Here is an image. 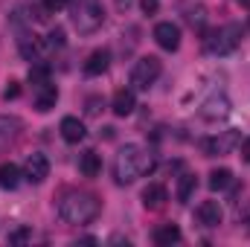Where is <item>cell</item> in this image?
<instances>
[{
	"label": "cell",
	"mask_w": 250,
	"mask_h": 247,
	"mask_svg": "<svg viewBox=\"0 0 250 247\" xmlns=\"http://www.w3.org/2000/svg\"><path fill=\"white\" fill-rule=\"evenodd\" d=\"M239 44H242V26L239 23H224V26L207 32V38H204V50L209 56H227Z\"/></svg>",
	"instance_id": "cell-4"
},
{
	"label": "cell",
	"mask_w": 250,
	"mask_h": 247,
	"mask_svg": "<svg viewBox=\"0 0 250 247\" xmlns=\"http://www.w3.org/2000/svg\"><path fill=\"white\" fill-rule=\"evenodd\" d=\"M18 50H21V56H23L26 62H38L41 44H38L35 35H21V38H18Z\"/></svg>",
	"instance_id": "cell-19"
},
{
	"label": "cell",
	"mask_w": 250,
	"mask_h": 247,
	"mask_svg": "<svg viewBox=\"0 0 250 247\" xmlns=\"http://www.w3.org/2000/svg\"><path fill=\"white\" fill-rule=\"evenodd\" d=\"M56 102H59V87L56 84H41V87H35V111H41V114H47V111H53L56 108Z\"/></svg>",
	"instance_id": "cell-12"
},
{
	"label": "cell",
	"mask_w": 250,
	"mask_h": 247,
	"mask_svg": "<svg viewBox=\"0 0 250 247\" xmlns=\"http://www.w3.org/2000/svg\"><path fill=\"white\" fill-rule=\"evenodd\" d=\"M187 23L192 29H204V23H207V9L204 6H192L187 9Z\"/></svg>",
	"instance_id": "cell-22"
},
{
	"label": "cell",
	"mask_w": 250,
	"mask_h": 247,
	"mask_svg": "<svg viewBox=\"0 0 250 247\" xmlns=\"http://www.w3.org/2000/svg\"><path fill=\"white\" fill-rule=\"evenodd\" d=\"M195 186H198L195 175H184V178H181V186H178V201H181V204H187L189 198H192Z\"/></svg>",
	"instance_id": "cell-23"
},
{
	"label": "cell",
	"mask_w": 250,
	"mask_h": 247,
	"mask_svg": "<svg viewBox=\"0 0 250 247\" xmlns=\"http://www.w3.org/2000/svg\"><path fill=\"white\" fill-rule=\"evenodd\" d=\"M154 41L166 50V53H175L181 47V26L172 23V21H163L154 26Z\"/></svg>",
	"instance_id": "cell-7"
},
{
	"label": "cell",
	"mask_w": 250,
	"mask_h": 247,
	"mask_svg": "<svg viewBox=\"0 0 250 247\" xmlns=\"http://www.w3.org/2000/svg\"><path fill=\"white\" fill-rule=\"evenodd\" d=\"M29 82H32L35 87L47 84V82H50V67H47V64H32V70H29Z\"/></svg>",
	"instance_id": "cell-24"
},
{
	"label": "cell",
	"mask_w": 250,
	"mask_h": 247,
	"mask_svg": "<svg viewBox=\"0 0 250 247\" xmlns=\"http://www.w3.org/2000/svg\"><path fill=\"white\" fill-rule=\"evenodd\" d=\"M236 143H239V131H224L221 137L201 140V148H204V154H207V157H215V154H227Z\"/></svg>",
	"instance_id": "cell-8"
},
{
	"label": "cell",
	"mask_w": 250,
	"mask_h": 247,
	"mask_svg": "<svg viewBox=\"0 0 250 247\" xmlns=\"http://www.w3.org/2000/svg\"><path fill=\"white\" fill-rule=\"evenodd\" d=\"M230 114V99L224 96V93H215V96H209L204 105H201V117L204 120H221V117H227Z\"/></svg>",
	"instance_id": "cell-11"
},
{
	"label": "cell",
	"mask_w": 250,
	"mask_h": 247,
	"mask_svg": "<svg viewBox=\"0 0 250 247\" xmlns=\"http://www.w3.org/2000/svg\"><path fill=\"white\" fill-rule=\"evenodd\" d=\"M47 44H50V47H64V29H62V26L50 29V35H47Z\"/></svg>",
	"instance_id": "cell-26"
},
{
	"label": "cell",
	"mask_w": 250,
	"mask_h": 247,
	"mask_svg": "<svg viewBox=\"0 0 250 247\" xmlns=\"http://www.w3.org/2000/svg\"><path fill=\"white\" fill-rule=\"evenodd\" d=\"M79 169H82L84 178H96V175L102 172V157H99L96 151H84L82 160H79Z\"/></svg>",
	"instance_id": "cell-18"
},
{
	"label": "cell",
	"mask_w": 250,
	"mask_h": 247,
	"mask_svg": "<svg viewBox=\"0 0 250 247\" xmlns=\"http://www.w3.org/2000/svg\"><path fill=\"white\" fill-rule=\"evenodd\" d=\"M198 221H201L204 227H218V224L224 221L221 204H218V201H204V204L198 206Z\"/></svg>",
	"instance_id": "cell-13"
},
{
	"label": "cell",
	"mask_w": 250,
	"mask_h": 247,
	"mask_svg": "<svg viewBox=\"0 0 250 247\" xmlns=\"http://www.w3.org/2000/svg\"><path fill=\"white\" fill-rule=\"evenodd\" d=\"M102 212V201L93 192H67L59 201V218L64 224H90Z\"/></svg>",
	"instance_id": "cell-2"
},
{
	"label": "cell",
	"mask_w": 250,
	"mask_h": 247,
	"mask_svg": "<svg viewBox=\"0 0 250 247\" xmlns=\"http://www.w3.org/2000/svg\"><path fill=\"white\" fill-rule=\"evenodd\" d=\"M70 21L79 35H93L105 23L102 0H70Z\"/></svg>",
	"instance_id": "cell-3"
},
{
	"label": "cell",
	"mask_w": 250,
	"mask_h": 247,
	"mask_svg": "<svg viewBox=\"0 0 250 247\" xmlns=\"http://www.w3.org/2000/svg\"><path fill=\"white\" fill-rule=\"evenodd\" d=\"M151 169H154L151 154L143 145H137V143H128L125 148H120V154L114 160V178H117V184H134L137 178H146Z\"/></svg>",
	"instance_id": "cell-1"
},
{
	"label": "cell",
	"mask_w": 250,
	"mask_h": 247,
	"mask_svg": "<svg viewBox=\"0 0 250 247\" xmlns=\"http://www.w3.org/2000/svg\"><path fill=\"white\" fill-rule=\"evenodd\" d=\"M242 221H245V224L250 227V204L245 206V209H242Z\"/></svg>",
	"instance_id": "cell-32"
},
{
	"label": "cell",
	"mask_w": 250,
	"mask_h": 247,
	"mask_svg": "<svg viewBox=\"0 0 250 247\" xmlns=\"http://www.w3.org/2000/svg\"><path fill=\"white\" fill-rule=\"evenodd\" d=\"M108 64H111V53L105 47L102 50H93L87 56V62H84V76H102L108 70Z\"/></svg>",
	"instance_id": "cell-16"
},
{
	"label": "cell",
	"mask_w": 250,
	"mask_h": 247,
	"mask_svg": "<svg viewBox=\"0 0 250 247\" xmlns=\"http://www.w3.org/2000/svg\"><path fill=\"white\" fill-rule=\"evenodd\" d=\"M29 239H32V233H29L26 227H18V230L9 233V245H23V242H29Z\"/></svg>",
	"instance_id": "cell-25"
},
{
	"label": "cell",
	"mask_w": 250,
	"mask_h": 247,
	"mask_svg": "<svg viewBox=\"0 0 250 247\" xmlns=\"http://www.w3.org/2000/svg\"><path fill=\"white\" fill-rule=\"evenodd\" d=\"M181 239H184V233H181L178 224H160L154 230V245L157 247H172V245H178Z\"/></svg>",
	"instance_id": "cell-17"
},
{
	"label": "cell",
	"mask_w": 250,
	"mask_h": 247,
	"mask_svg": "<svg viewBox=\"0 0 250 247\" xmlns=\"http://www.w3.org/2000/svg\"><path fill=\"white\" fill-rule=\"evenodd\" d=\"M242 157H245V163H250V137L242 143Z\"/></svg>",
	"instance_id": "cell-31"
},
{
	"label": "cell",
	"mask_w": 250,
	"mask_h": 247,
	"mask_svg": "<svg viewBox=\"0 0 250 247\" xmlns=\"http://www.w3.org/2000/svg\"><path fill=\"white\" fill-rule=\"evenodd\" d=\"M23 178H26L29 184H44V181L50 178V160H47L41 151H32V154L26 157V163H23Z\"/></svg>",
	"instance_id": "cell-6"
},
{
	"label": "cell",
	"mask_w": 250,
	"mask_h": 247,
	"mask_svg": "<svg viewBox=\"0 0 250 247\" xmlns=\"http://www.w3.org/2000/svg\"><path fill=\"white\" fill-rule=\"evenodd\" d=\"M23 134V123L18 117H0V151L12 148Z\"/></svg>",
	"instance_id": "cell-9"
},
{
	"label": "cell",
	"mask_w": 250,
	"mask_h": 247,
	"mask_svg": "<svg viewBox=\"0 0 250 247\" xmlns=\"http://www.w3.org/2000/svg\"><path fill=\"white\" fill-rule=\"evenodd\" d=\"M21 184V169L15 163H0V186L3 189H15Z\"/></svg>",
	"instance_id": "cell-20"
},
{
	"label": "cell",
	"mask_w": 250,
	"mask_h": 247,
	"mask_svg": "<svg viewBox=\"0 0 250 247\" xmlns=\"http://www.w3.org/2000/svg\"><path fill=\"white\" fill-rule=\"evenodd\" d=\"M160 70H163V64H160L157 56H143L140 62L131 67L128 82H131V87H134V90H148V87L160 79Z\"/></svg>",
	"instance_id": "cell-5"
},
{
	"label": "cell",
	"mask_w": 250,
	"mask_h": 247,
	"mask_svg": "<svg viewBox=\"0 0 250 247\" xmlns=\"http://www.w3.org/2000/svg\"><path fill=\"white\" fill-rule=\"evenodd\" d=\"M166 201H169V192H166L163 184H148L143 189V206L148 212H160L166 206Z\"/></svg>",
	"instance_id": "cell-10"
},
{
	"label": "cell",
	"mask_w": 250,
	"mask_h": 247,
	"mask_svg": "<svg viewBox=\"0 0 250 247\" xmlns=\"http://www.w3.org/2000/svg\"><path fill=\"white\" fill-rule=\"evenodd\" d=\"M64 6H70V0H44V9L47 12H62Z\"/></svg>",
	"instance_id": "cell-27"
},
{
	"label": "cell",
	"mask_w": 250,
	"mask_h": 247,
	"mask_svg": "<svg viewBox=\"0 0 250 247\" xmlns=\"http://www.w3.org/2000/svg\"><path fill=\"white\" fill-rule=\"evenodd\" d=\"M230 184H233V172L230 169H212L209 172V189L212 192H221V189H227Z\"/></svg>",
	"instance_id": "cell-21"
},
{
	"label": "cell",
	"mask_w": 250,
	"mask_h": 247,
	"mask_svg": "<svg viewBox=\"0 0 250 247\" xmlns=\"http://www.w3.org/2000/svg\"><path fill=\"white\" fill-rule=\"evenodd\" d=\"M18 93H21L18 82H9V87H6V93H3V99H18Z\"/></svg>",
	"instance_id": "cell-28"
},
{
	"label": "cell",
	"mask_w": 250,
	"mask_h": 247,
	"mask_svg": "<svg viewBox=\"0 0 250 247\" xmlns=\"http://www.w3.org/2000/svg\"><path fill=\"white\" fill-rule=\"evenodd\" d=\"M140 6H143L146 15H154L157 12V0H140Z\"/></svg>",
	"instance_id": "cell-29"
},
{
	"label": "cell",
	"mask_w": 250,
	"mask_h": 247,
	"mask_svg": "<svg viewBox=\"0 0 250 247\" xmlns=\"http://www.w3.org/2000/svg\"><path fill=\"white\" fill-rule=\"evenodd\" d=\"M59 131H62V137L67 143H82L84 137H87V131H84V123L82 120H76V117H64L62 125H59Z\"/></svg>",
	"instance_id": "cell-15"
},
{
	"label": "cell",
	"mask_w": 250,
	"mask_h": 247,
	"mask_svg": "<svg viewBox=\"0 0 250 247\" xmlns=\"http://www.w3.org/2000/svg\"><path fill=\"white\" fill-rule=\"evenodd\" d=\"M134 108H137V99H134V90H131V87H120V90L114 93V102H111V111H114L117 117H128V114H134Z\"/></svg>",
	"instance_id": "cell-14"
},
{
	"label": "cell",
	"mask_w": 250,
	"mask_h": 247,
	"mask_svg": "<svg viewBox=\"0 0 250 247\" xmlns=\"http://www.w3.org/2000/svg\"><path fill=\"white\" fill-rule=\"evenodd\" d=\"M99 105H102V99H87V114H99Z\"/></svg>",
	"instance_id": "cell-30"
}]
</instances>
